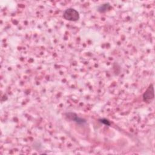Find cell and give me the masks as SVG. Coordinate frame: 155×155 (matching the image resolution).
Wrapping results in <instances>:
<instances>
[{
	"instance_id": "cell-2",
	"label": "cell",
	"mask_w": 155,
	"mask_h": 155,
	"mask_svg": "<svg viewBox=\"0 0 155 155\" xmlns=\"http://www.w3.org/2000/svg\"><path fill=\"white\" fill-rule=\"evenodd\" d=\"M154 97V88H153V85L151 84L148 86L147 89L145 90V91L143 94L142 99L145 102L150 103L153 100Z\"/></svg>"
},
{
	"instance_id": "cell-3",
	"label": "cell",
	"mask_w": 155,
	"mask_h": 155,
	"mask_svg": "<svg viewBox=\"0 0 155 155\" xmlns=\"http://www.w3.org/2000/svg\"><path fill=\"white\" fill-rule=\"evenodd\" d=\"M66 116L68 119H70L71 120H73L74 122H76L77 124H83L86 123L85 120L78 117V115L74 113H71V112L67 113H66Z\"/></svg>"
},
{
	"instance_id": "cell-4",
	"label": "cell",
	"mask_w": 155,
	"mask_h": 155,
	"mask_svg": "<svg viewBox=\"0 0 155 155\" xmlns=\"http://www.w3.org/2000/svg\"><path fill=\"white\" fill-rule=\"evenodd\" d=\"M111 8V6L110 5V4L108 3H105V4L101 5L98 7L97 10H98V12H99L101 13H104V12H105L109 10Z\"/></svg>"
},
{
	"instance_id": "cell-5",
	"label": "cell",
	"mask_w": 155,
	"mask_h": 155,
	"mask_svg": "<svg viewBox=\"0 0 155 155\" xmlns=\"http://www.w3.org/2000/svg\"><path fill=\"white\" fill-rule=\"evenodd\" d=\"M100 122L105 125H110V123L109 122V121L107 120V119H100L99 120Z\"/></svg>"
},
{
	"instance_id": "cell-1",
	"label": "cell",
	"mask_w": 155,
	"mask_h": 155,
	"mask_svg": "<svg viewBox=\"0 0 155 155\" xmlns=\"http://www.w3.org/2000/svg\"><path fill=\"white\" fill-rule=\"evenodd\" d=\"M79 12L72 8H68L66 9L63 13V18L70 21H77L79 19Z\"/></svg>"
}]
</instances>
